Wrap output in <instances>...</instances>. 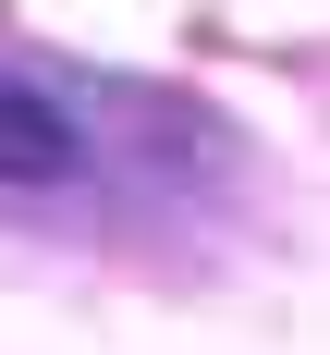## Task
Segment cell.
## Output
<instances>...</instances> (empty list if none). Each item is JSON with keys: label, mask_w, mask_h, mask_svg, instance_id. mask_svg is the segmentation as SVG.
Wrapping results in <instances>:
<instances>
[{"label": "cell", "mask_w": 330, "mask_h": 355, "mask_svg": "<svg viewBox=\"0 0 330 355\" xmlns=\"http://www.w3.org/2000/svg\"><path fill=\"white\" fill-rule=\"evenodd\" d=\"M73 172H86L73 110L37 98V86H0V184H73Z\"/></svg>", "instance_id": "6da1fadb"}]
</instances>
